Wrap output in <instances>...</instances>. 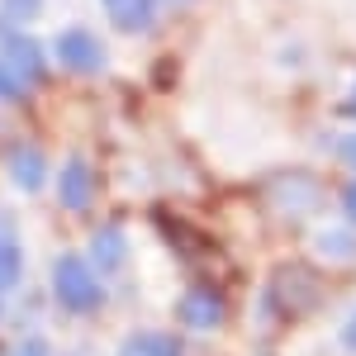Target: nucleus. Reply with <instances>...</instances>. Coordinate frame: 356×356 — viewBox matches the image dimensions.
Segmentation results:
<instances>
[{
	"instance_id": "1",
	"label": "nucleus",
	"mask_w": 356,
	"mask_h": 356,
	"mask_svg": "<svg viewBox=\"0 0 356 356\" xmlns=\"http://www.w3.org/2000/svg\"><path fill=\"white\" fill-rule=\"evenodd\" d=\"M53 295H57V304H62L67 314H95V309L105 304V290H100V280H95V271H90V261L76 257V252L57 257Z\"/></svg>"
},
{
	"instance_id": "2",
	"label": "nucleus",
	"mask_w": 356,
	"mask_h": 356,
	"mask_svg": "<svg viewBox=\"0 0 356 356\" xmlns=\"http://www.w3.org/2000/svg\"><path fill=\"white\" fill-rule=\"evenodd\" d=\"M57 57H62L72 72H81V76H95V72L105 67V48H100V38H95L90 29H67V33L57 38Z\"/></svg>"
},
{
	"instance_id": "3",
	"label": "nucleus",
	"mask_w": 356,
	"mask_h": 356,
	"mask_svg": "<svg viewBox=\"0 0 356 356\" xmlns=\"http://www.w3.org/2000/svg\"><path fill=\"white\" fill-rule=\"evenodd\" d=\"M0 57H5L29 86L43 81V48H38L29 33H19V29H0Z\"/></svg>"
},
{
	"instance_id": "4",
	"label": "nucleus",
	"mask_w": 356,
	"mask_h": 356,
	"mask_svg": "<svg viewBox=\"0 0 356 356\" xmlns=\"http://www.w3.org/2000/svg\"><path fill=\"white\" fill-rule=\"evenodd\" d=\"M5 171L15 176V186H19V191H43L48 157H43V147H33V143H15V147L5 152Z\"/></svg>"
},
{
	"instance_id": "5",
	"label": "nucleus",
	"mask_w": 356,
	"mask_h": 356,
	"mask_svg": "<svg viewBox=\"0 0 356 356\" xmlns=\"http://www.w3.org/2000/svg\"><path fill=\"white\" fill-rule=\"evenodd\" d=\"M57 195H62L67 209H90V200H95V176H90V166H86L81 157H72V162L62 166Z\"/></svg>"
},
{
	"instance_id": "6",
	"label": "nucleus",
	"mask_w": 356,
	"mask_h": 356,
	"mask_svg": "<svg viewBox=\"0 0 356 356\" xmlns=\"http://www.w3.org/2000/svg\"><path fill=\"white\" fill-rule=\"evenodd\" d=\"M219 318H223V304L209 290H191L181 300V323H191V328H219Z\"/></svg>"
},
{
	"instance_id": "7",
	"label": "nucleus",
	"mask_w": 356,
	"mask_h": 356,
	"mask_svg": "<svg viewBox=\"0 0 356 356\" xmlns=\"http://www.w3.org/2000/svg\"><path fill=\"white\" fill-rule=\"evenodd\" d=\"M105 15L124 33H143V29L152 24V0H105Z\"/></svg>"
},
{
	"instance_id": "8",
	"label": "nucleus",
	"mask_w": 356,
	"mask_h": 356,
	"mask_svg": "<svg viewBox=\"0 0 356 356\" xmlns=\"http://www.w3.org/2000/svg\"><path fill=\"white\" fill-rule=\"evenodd\" d=\"M119 356H181V347L166 332H138V337H129L119 347Z\"/></svg>"
},
{
	"instance_id": "9",
	"label": "nucleus",
	"mask_w": 356,
	"mask_h": 356,
	"mask_svg": "<svg viewBox=\"0 0 356 356\" xmlns=\"http://www.w3.org/2000/svg\"><path fill=\"white\" fill-rule=\"evenodd\" d=\"M90 257H95V266L119 271V261H124V238H119V228H100V233L90 238Z\"/></svg>"
},
{
	"instance_id": "10",
	"label": "nucleus",
	"mask_w": 356,
	"mask_h": 356,
	"mask_svg": "<svg viewBox=\"0 0 356 356\" xmlns=\"http://www.w3.org/2000/svg\"><path fill=\"white\" fill-rule=\"evenodd\" d=\"M19 275H24V252L0 238V295H10L19 285Z\"/></svg>"
},
{
	"instance_id": "11",
	"label": "nucleus",
	"mask_w": 356,
	"mask_h": 356,
	"mask_svg": "<svg viewBox=\"0 0 356 356\" xmlns=\"http://www.w3.org/2000/svg\"><path fill=\"white\" fill-rule=\"evenodd\" d=\"M29 90H33V86H29L24 76H19V72H15V67L0 57V100H24Z\"/></svg>"
},
{
	"instance_id": "12",
	"label": "nucleus",
	"mask_w": 356,
	"mask_h": 356,
	"mask_svg": "<svg viewBox=\"0 0 356 356\" xmlns=\"http://www.w3.org/2000/svg\"><path fill=\"white\" fill-rule=\"evenodd\" d=\"M43 0H0V24H24Z\"/></svg>"
},
{
	"instance_id": "13",
	"label": "nucleus",
	"mask_w": 356,
	"mask_h": 356,
	"mask_svg": "<svg viewBox=\"0 0 356 356\" xmlns=\"http://www.w3.org/2000/svg\"><path fill=\"white\" fill-rule=\"evenodd\" d=\"M323 247H328V257H356V238L352 233H323Z\"/></svg>"
},
{
	"instance_id": "14",
	"label": "nucleus",
	"mask_w": 356,
	"mask_h": 356,
	"mask_svg": "<svg viewBox=\"0 0 356 356\" xmlns=\"http://www.w3.org/2000/svg\"><path fill=\"white\" fill-rule=\"evenodd\" d=\"M10 356H53V352H48V342H43V337H24V342H15V347H10Z\"/></svg>"
},
{
	"instance_id": "15",
	"label": "nucleus",
	"mask_w": 356,
	"mask_h": 356,
	"mask_svg": "<svg viewBox=\"0 0 356 356\" xmlns=\"http://www.w3.org/2000/svg\"><path fill=\"white\" fill-rule=\"evenodd\" d=\"M342 204H347V219L356 223V181H352V186H347V195H342Z\"/></svg>"
},
{
	"instance_id": "16",
	"label": "nucleus",
	"mask_w": 356,
	"mask_h": 356,
	"mask_svg": "<svg viewBox=\"0 0 356 356\" xmlns=\"http://www.w3.org/2000/svg\"><path fill=\"white\" fill-rule=\"evenodd\" d=\"M342 342H347V347H352V352H356V314H352V318H347V328H342Z\"/></svg>"
},
{
	"instance_id": "17",
	"label": "nucleus",
	"mask_w": 356,
	"mask_h": 356,
	"mask_svg": "<svg viewBox=\"0 0 356 356\" xmlns=\"http://www.w3.org/2000/svg\"><path fill=\"white\" fill-rule=\"evenodd\" d=\"M347 114H356V90H352V95H347Z\"/></svg>"
}]
</instances>
